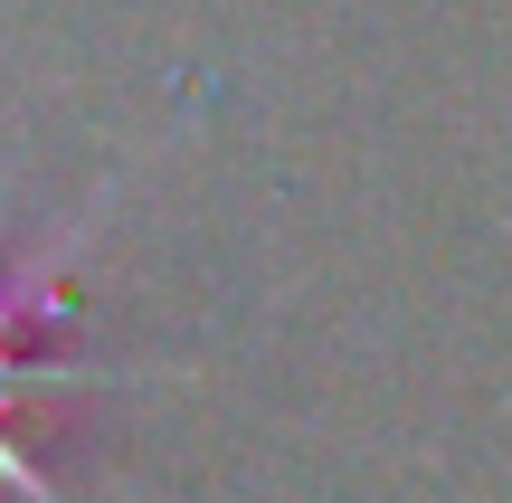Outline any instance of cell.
<instances>
[{"mask_svg": "<svg viewBox=\"0 0 512 503\" xmlns=\"http://www.w3.org/2000/svg\"><path fill=\"white\" fill-rule=\"evenodd\" d=\"M114 209V181L95 190L76 219H57L38 247H10L0 257V390H38V399H57V390H105V380H133V371H114V361H76V352H48V333L67 323V257L86 247V228Z\"/></svg>", "mask_w": 512, "mask_h": 503, "instance_id": "cell-1", "label": "cell"}, {"mask_svg": "<svg viewBox=\"0 0 512 503\" xmlns=\"http://www.w3.org/2000/svg\"><path fill=\"white\" fill-rule=\"evenodd\" d=\"M29 399H38V390H0V485H10V494H29V503H67L48 475H38V456L19 447V409H29Z\"/></svg>", "mask_w": 512, "mask_h": 503, "instance_id": "cell-2", "label": "cell"}]
</instances>
